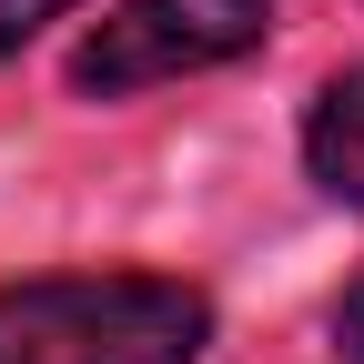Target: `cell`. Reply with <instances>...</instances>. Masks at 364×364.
<instances>
[{
    "label": "cell",
    "instance_id": "obj_1",
    "mask_svg": "<svg viewBox=\"0 0 364 364\" xmlns=\"http://www.w3.org/2000/svg\"><path fill=\"white\" fill-rule=\"evenodd\" d=\"M213 294L182 273H41L0 294V364H203Z\"/></svg>",
    "mask_w": 364,
    "mask_h": 364
},
{
    "label": "cell",
    "instance_id": "obj_4",
    "mask_svg": "<svg viewBox=\"0 0 364 364\" xmlns=\"http://www.w3.org/2000/svg\"><path fill=\"white\" fill-rule=\"evenodd\" d=\"M61 11H81V0H0V61L21 51V41H41Z\"/></svg>",
    "mask_w": 364,
    "mask_h": 364
},
{
    "label": "cell",
    "instance_id": "obj_2",
    "mask_svg": "<svg viewBox=\"0 0 364 364\" xmlns=\"http://www.w3.org/2000/svg\"><path fill=\"white\" fill-rule=\"evenodd\" d=\"M273 41V0H122L81 31L71 51V91L81 102H132V91L223 71Z\"/></svg>",
    "mask_w": 364,
    "mask_h": 364
},
{
    "label": "cell",
    "instance_id": "obj_3",
    "mask_svg": "<svg viewBox=\"0 0 364 364\" xmlns=\"http://www.w3.org/2000/svg\"><path fill=\"white\" fill-rule=\"evenodd\" d=\"M304 172L324 182L334 203L364 213V61L314 91V112H304Z\"/></svg>",
    "mask_w": 364,
    "mask_h": 364
},
{
    "label": "cell",
    "instance_id": "obj_5",
    "mask_svg": "<svg viewBox=\"0 0 364 364\" xmlns=\"http://www.w3.org/2000/svg\"><path fill=\"white\" fill-rule=\"evenodd\" d=\"M334 354H344V364H364V284L334 304Z\"/></svg>",
    "mask_w": 364,
    "mask_h": 364
}]
</instances>
